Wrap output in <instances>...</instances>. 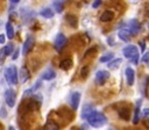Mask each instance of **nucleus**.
I'll return each instance as SVG.
<instances>
[{"label":"nucleus","instance_id":"nucleus-24","mask_svg":"<svg viewBox=\"0 0 149 130\" xmlns=\"http://www.w3.org/2000/svg\"><path fill=\"white\" fill-rule=\"evenodd\" d=\"M119 116L123 120H129V110L127 108H121L119 109Z\"/></svg>","mask_w":149,"mask_h":130},{"label":"nucleus","instance_id":"nucleus-5","mask_svg":"<svg viewBox=\"0 0 149 130\" xmlns=\"http://www.w3.org/2000/svg\"><path fill=\"white\" fill-rule=\"evenodd\" d=\"M65 44H66V37H65V35L62 34V32L57 34V36H56V38H55V44H54L56 51H57V52H61Z\"/></svg>","mask_w":149,"mask_h":130},{"label":"nucleus","instance_id":"nucleus-9","mask_svg":"<svg viewBox=\"0 0 149 130\" xmlns=\"http://www.w3.org/2000/svg\"><path fill=\"white\" fill-rule=\"evenodd\" d=\"M79 102H80V93L79 92H73L71 94V98H70L71 108L73 110H77L78 109V106H79Z\"/></svg>","mask_w":149,"mask_h":130},{"label":"nucleus","instance_id":"nucleus-10","mask_svg":"<svg viewBox=\"0 0 149 130\" xmlns=\"http://www.w3.org/2000/svg\"><path fill=\"white\" fill-rule=\"evenodd\" d=\"M93 110H94V106H93V104H91V103H86V104H84V106H83L81 114H80L81 118L86 120V118L88 117V115H90Z\"/></svg>","mask_w":149,"mask_h":130},{"label":"nucleus","instance_id":"nucleus-6","mask_svg":"<svg viewBox=\"0 0 149 130\" xmlns=\"http://www.w3.org/2000/svg\"><path fill=\"white\" fill-rule=\"evenodd\" d=\"M109 78V72L106 70H100L95 73V84L101 86L106 82V80Z\"/></svg>","mask_w":149,"mask_h":130},{"label":"nucleus","instance_id":"nucleus-12","mask_svg":"<svg viewBox=\"0 0 149 130\" xmlns=\"http://www.w3.org/2000/svg\"><path fill=\"white\" fill-rule=\"evenodd\" d=\"M118 36L120 39H122L123 42H129V38H130V34L127 29H120L118 31Z\"/></svg>","mask_w":149,"mask_h":130},{"label":"nucleus","instance_id":"nucleus-17","mask_svg":"<svg viewBox=\"0 0 149 130\" xmlns=\"http://www.w3.org/2000/svg\"><path fill=\"white\" fill-rule=\"evenodd\" d=\"M43 130H59V125L54 121H48L43 127Z\"/></svg>","mask_w":149,"mask_h":130},{"label":"nucleus","instance_id":"nucleus-20","mask_svg":"<svg viewBox=\"0 0 149 130\" xmlns=\"http://www.w3.org/2000/svg\"><path fill=\"white\" fill-rule=\"evenodd\" d=\"M121 58H116V59H112V60H109V64H108V67L111 68V70H116L119 66H120V64H121Z\"/></svg>","mask_w":149,"mask_h":130},{"label":"nucleus","instance_id":"nucleus-38","mask_svg":"<svg viewBox=\"0 0 149 130\" xmlns=\"http://www.w3.org/2000/svg\"><path fill=\"white\" fill-rule=\"evenodd\" d=\"M144 125H146V127H148V128H149V122H147V121H144Z\"/></svg>","mask_w":149,"mask_h":130},{"label":"nucleus","instance_id":"nucleus-34","mask_svg":"<svg viewBox=\"0 0 149 130\" xmlns=\"http://www.w3.org/2000/svg\"><path fill=\"white\" fill-rule=\"evenodd\" d=\"M140 45H141V50L143 51V50L146 49V43H144V41H142V42L140 43Z\"/></svg>","mask_w":149,"mask_h":130},{"label":"nucleus","instance_id":"nucleus-25","mask_svg":"<svg viewBox=\"0 0 149 130\" xmlns=\"http://www.w3.org/2000/svg\"><path fill=\"white\" fill-rule=\"evenodd\" d=\"M14 51V45H13V43H8L5 48H3V52H5V55L6 56H9V55H12V52Z\"/></svg>","mask_w":149,"mask_h":130},{"label":"nucleus","instance_id":"nucleus-36","mask_svg":"<svg viewBox=\"0 0 149 130\" xmlns=\"http://www.w3.org/2000/svg\"><path fill=\"white\" fill-rule=\"evenodd\" d=\"M143 115H144V116H148V115H149V109H148V108H147V109H144Z\"/></svg>","mask_w":149,"mask_h":130},{"label":"nucleus","instance_id":"nucleus-14","mask_svg":"<svg viewBox=\"0 0 149 130\" xmlns=\"http://www.w3.org/2000/svg\"><path fill=\"white\" fill-rule=\"evenodd\" d=\"M56 77V72L52 70V68H48L43 72L42 74V79L43 80H52L54 78Z\"/></svg>","mask_w":149,"mask_h":130},{"label":"nucleus","instance_id":"nucleus-26","mask_svg":"<svg viewBox=\"0 0 149 130\" xmlns=\"http://www.w3.org/2000/svg\"><path fill=\"white\" fill-rule=\"evenodd\" d=\"M54 7H55V10L57 13H61L63 10V2H62V0H55L54 1Z\"/></svg>","mask_w":149,"mask_h":130},{"label":"nucleus","instance_id":"nucleus-37","mask_svg":"<svg viewBox=\"0 0 149 130\" xmlns=\"http://www.w3.org/2000/svg\"><path fill=\"white\" fill-rule=\"evenodd\" d=\"M19 1H20V0H10V2H12V3H17Z\"/></svg>","mask_w":149,"mask_h":130},{"label":"nucleus","instance_id":"nucleus-22","mask_svg":"<svg viewBox=\"0 0 149 130\" xmlns=\"http://www.w3.org/2000/svg\"><path fill=\"white\" fill-rule=\"evenodd\" d=\"M40 14H41L43 17H45V19H51V17L54 16V12H52L50 8H43V9L40 12Z\"/></svg>","mask_w":149,"mask_h":130},{"label":"nucleus","instance_id":"nucleus-30","mask_svg":"<svg viewBox=\"0 0 149 130\" xmlns=\"http://www.w3.org/2000/svg\"><path fill=\"white\" fill-rule=\"evenodd\" d=\"M12 53H13V56H12V59H13V60H15V59H17L20 51H19V49H15V50H14V52H12Z\"/></svg>","mask_w":149,"mask_h":130},{"label":"nucleus","instance_id":"nucleus-29","mask_svg":"<svg viewBox=\"0 0 149 130\" xmlns=\"http://www.w3.org/2000/svg\"><path fill=\"white\" fill-rule=\"evenodd\" d=\"M141 60H142L143 63H149V51L143 55V57L141 58Z\"/></svg>","mask_w":149,"mask_h":130},{"label":"nucleus","instance_id":"nucleus-3","mask_svg":"<svg viewBox=\"0 0 149 130\" xmlns=\"http://www.w3.org/2000/svg\"><path fill=\"white\" fill-rule=\"evenodd\" d=\"M5 79L9 85H16L17 84V70L16 66L12 65L5 70Z\"/></svg>","mask_w":149,"mask_h":130},{"label":"nucleus","instance_id":"nucleus-28","mask_svg":"<svg viewBox=\"0 0 149 130\" xmlns=\"http://www.w3.org/2000/svg\"><path fill=\"white\" fill-rule=\"evenodd\" d=\"M5 57H6V55H5V52H3V49H0V65L3 64Z\"/></svg>","mask_w":149,"mask_h":130},{"label":"nucleus","instance_id":"nucleus-11","mask_svg":"<svg viewBox=\"0 0 149 130\" xmlns=\"http://www.w3.org/2000/svg\"><path fill=\"white\" fill-rule=\"evenodd\" d=\"M125 74H126V79H127V84L129 86H133L134 85V75H135V72L132 67H127L125 70Z\"/></svg>","mask_w":149,"mask_h":130},{"label":"nucleus","instance_id":"nucleus-13","mask_svg":"<svg viewBox=\"0 0 149 130\" xmlns=\"http://www.w3.org/2000/svg\"><path fill=\"white\" fill-rule=\"evenodd\" d=\"M20 78H21V82H26V81H28L29 78H30L29 71H28V68H27L26 66L21 67V70H20Z\"/></svg>","mask_w":149,"mask_h":130},{"label":"nucleus","instance_id":"nucleus-23","mask_svg":"<svg viewBox=\"0 0 149 130\" xmlns=\"http://www.w3.org/2000/svg\"><path fill=\"white\" fill-rule=\"evenodd\" d=\"M113 57H114V53H113V52H107V53H105L104 56H101L99 60H100V63H107V62L112 60Z\"/></svg>","mask_w":149,"mask_h":130},{"label":"nucleus","instance_id":"nucleus-8","mask_svg":"<svg viewBox=\"0 0 149 130\" xmlns=\"http://www.w3.org/2000/svg\"><path fill=\"white\" fill-rule=\"evenodd\" d=\"M34 44H35V39H34V37H33V36H28V37H27V39H26V42H24V44H23L22 53H23L24 56H26L27 53H29V52H30V50L33 49Z\"/></svg>","mask_w":149,"mask_h":130},{"label":"nucleus","instance_id":"nucleus-31","mask_svg":"<svg viewBox=\"0 0 149 130\" xmlns=\"http://www.w3.org/2000/svg\"><path fill=\"white\" fill-rule=\"evenodd\" d=\"M101 2H102V0H94L93 3H92V7H93V8H98V7L101 5Z\"/></svg>","mask_w":149,"mask_h":130},{"label":"nucleus","instance_id":"nucleus-21","mask_svg":"<svg viewBox=\"0 0 149 130\" xmlns=\"http://www.w3.org/2000/svg\"><path fill=\"white\" fill-rule=\"evenodd\" d=\"M65 20H66V22L71 26V27H77V24H78V21H77V17L76 16H73V15H66V17H65Z\"/></svg>","mask_w":149,"mask_h":130},{"label":"nucleus","instance_id":"nucleus-27","mask_svg":"<svg viewBox=\"0 0 149 130\" xmlns=\"http://www.w3.org/2000/svg\"><path fill=\"white\" fill-rule=\"evenodd\" d=\"M87 73H88V67H87V66H84V67L81 68V71H80V75H81L83 78H86Z\"/></svg>","mask_w":149,"mask_h":130},{"label":"nucleus","instance_id":"nucleus-19","mask_svg":"<svg viewBox=\"0 0 149 130\" xmlns=\"http://www.w3.org/2000/svg\"><path fill=\"white\" fill-rule=\"evenodd\" d=\"M5 27H6V35H7V37L8 38H13L14 37V28H13L12 23L7 22Z\"/></svg>","mask_w":149,"mask_h":130},{"label":"nucleus","instance_id":"nucleus-35","mask_svg":"<svg viewBox=\"0 0 149 130\" xmlns=\"http://www.w3.org/2000/svg\"><path fill=\"white\" fill-rule=\"evenodd\" d=\"M107 42H108V44H112V45L114 44V41H113L112 37H108V38H107Z\"/></svg>","mask_w":149,"mask_h":130},{"label":"nucleus","instance_id":"nucleus-39","mask_svg":"<svg viewBox=\"0 0 149 130\" xmlns=\"http://www.w3.org/2000/svg\"><path fill=\"white\" fill-rule=\"evenodd\" d=\"M8 130H15V129H14L13 127H9V129H8Z\"/></svg>","mask_w":149,"mask_h":130},{"label":"nucleus","instance_id":"nucleus-32","mask_svg":"<svg viewBox=\"0 0 149 130\" xmlns=\"http://www.w3.org/2000/svg\"><path fill=\"white\" fill-rule=\"evenodd\" d=\"M0 116L1 117H6V109H5V107H2L0 109Z\"/></svg>","mask_w":149,"mask_h":130},{"label":"nucleus","instance_id":"nucleus-4","mask_svg":"<svg viewBox=\"0 0 149 130\" xmlns=\"http://www.w3.org/2000/svg\"><path fill=\"white\" fill-rule=\"evenodd\" d=\"M16 101V92L13 88H8L5 91V102L8 107H14Z\"/></svg>","mask_w":149,"mask_h":130},{"label":"nucleus","instance_id":"nucleus-7","mask_svg":"<svg viewBox=\"0 0 149 130\" xmlns=\"http://www.w3.org/2000/svg\"><path fill=\"white\" fill-rule=\"evenodd\" d=\"M140 29H141L140 23H139L135 19H133V20H130V21L128 22V28H127V30L129 31L130 35H137V34L140 32Z\"/></svg>","mask_w":149,"mask_h":130},{"label":"nucleus","instance_id":"nucleus-1","mask_svg":"<svg viewBox=\"0 0 149 130\" xmlns=\"http://www.w3.org/2000/svg\"><path fill=\"white\" fill-rule=\"evenodd\" d=\"M88 124L93 128H101L107 123V117L104 113H99L95 109L88 115V117L86 118Z\"/></svg>","mask_w":149,"mask_h":130},{"label":"nucleus","instance_id":"nucleus-16","mask_svg":"<svg viewBox=\"0 0 149 130\" xmlns=\"http://www.w3.org/2000/svg\"><path fill=\"white\" fill-rule=\"evenodd\" d=\"M71 66H72V60L70 58H65V59L61 60V63H59V67L62 70H65V71H68L69 68H71Z\"/></svg>","mask_w":149,"mask_h":130},{"label":"nucleus","instance_id":"nucleus-33","mask_svg":"<svg viewBox=\"0 0 149 130\" xmlns=\"http://www.w3.org/2000/svg\"><path fill=\"white\" fill-rule=\"evenodd\" d=\"M5 41H6V37H5V35H0V44H3L5 43Z\"/></svg>","mask_w":149,"mask_h":130},{"label":"nucleus","instance_id":"nucleus-15","mask_svg":"<svg viewBox=\"0 0 149 130\" xmlns=\"http://www.w3.org/2000/svg\"><path fill=\"white\" fill-rule=\"evenodd\" d=\"M113 17H114L113 12H111V10H105V12L101 14V16H100V21H101V22H108V21H112Z\"/></svg>","mask_w":149,"mask_h":130},{"label":"nucleus","instance_id":"nucleus-2","mask_svg":"<svg viewBox=\"0 0 149 130\" xmlns=\"http://www.w3.org/2000/svg\"><path fill=\"white\" fill-rule=\"evenodd\" d=\"M123 56L126 58H128L133 64H137L139 63V49L136 45L129 44L127 46L123 48Z\"/></svg>","mask_w":149,"mask_h":130},{"label":"nucleus","instance_id":"nucleus-40","mask_svg":"<svg viewBox=\"0 0 149 130\" xmlns=\"http://www.w3.org/2000/svg\"><path fill=\"white\" fill-rule=\"evenodd\" d=\"M109 130H113V129H109Z\"/></svg>","mask_w":149,"mask_h":130},{"label":"nucleus","instance_id":"nucleus-18","mask_svg":"<svg viewBox=\"0 0 149 130\" xmlns=\"http://www.w3.org/2000/svg\"><path fill=\"white\" fill-rule=\"evenodd\" d=\"M140 107H141V100H139V101L136 102V108H135V111H134V118H133V123H134V124H137V122H139Z\"/></svg>","mask_w":149,"mask_h":130}]
</instances>
